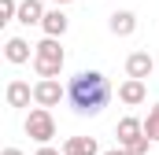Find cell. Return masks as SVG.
Listing matches in <instances>:
<instances>
[{
  "label": "cell",
  "instance_id": "obj_1",
  "mask_svg": "<svg viewBox=\"0 0 159 155\" xmlns=\"http://www.w3.org/2000/svg\"><path fill=\"white\" fill-rule=\"evenodd\" d=\"M107 100H111V81L100 70H81L67 85V104L78 115H100L107 107Z\"/></svg>",
  "mask_w": 159,
  "mask_h": 155
},
{
  "label": "cell",
  "instance_id": "obj_2",
  "mask_svg": "<svg viewBox=\"0 0 159 155\" xmlns=\"http://www.w3.org/2000/svg\"><path fill=\"white\" fill-rule=\"evenodd\" d=\"M67 63V52L59 48V37H44L41 44H34V70L37 78H59Z\"/></svg>",
  "mask_w": 159,
  "mask_h": 155
},
{
  "label": "cell",
  "instance_id": "obj_3",
  "mask_svg": "<svg viewBox=\"0 0 159 155\" xmlns=\"http://www.w3.org/2000/svg\"><path fill=\"white\" fill-rule=\"evenodd\" d=\"M26 137L30 140H37V144H52V137H56V118H52V107H34L30 115H26Z\"/></svg>",
  "mask_w": 159,
  "mask_h": 155
},
{
  "label": "cell",
  "instance_id": "obj_4",
  "mask_svg": "<svg viewBox=\"0 0 159 155\" xmlns=\"http://www.w3.org/2000/svg\"><path fill=\"white\" fill-rule=\"evenodd\" d=\"M63 100H67V89L59 85V78H41L34 85V104L41 107H59Z\"/></svg>",
  "mask_w": 159,
  "mask_h": 155
},
{
  "label": "cell",
  "instance_id": "obj_5",
  "mask_svg": "<svg viewBox=\"0 0 159 155\" xmlns=\"http://www.w3.org/2000/svg\"><path fill=\"white\" fill-rule=\"evenodd\" d=\"M156 70V59H152V52H129L126 55V78H152Z\"/></svg>",
  "mask_w": 159,
  "mask_h": 155
},
{
  "label": "cell",
  "instance_id": "obj_6",
  "mask_svg": "<svg viewBox=\"0 0 159 155\" xmlns=\"http://www.w3.org/2000/svg\"><path fill=\"white\" fill-rule=\"evenodd\" d=\"M4 100H7V107H30V100H34V89H30V81H22V78H11V81H7V92H4Z\"/></svg>",
  "mask_w": 159,
  "mask_h": 155
},
{
  "label": "cell",
  "instance_id": "obj_7",
  "mask_svg": "<svg viewBox=\"0 0 159 155\" xmlns=\"http://www.w3.org/2000/svg\"><path fill=\"white\" fill-rule=\"evenodd\" d=\"M119 100L126 104V107H137V104H144L148 100V89H144V81L141 78H126L119 85Z\"/></svg>",
  "mask_w": 159,
  "mask_h": 155
},
{
  "label": "cell",
  "instance_id": "obj_8",
  "mask_svg": "<svg viewBox=\"0 0 159 155\" xmlns=\"http://www.w3.org/2000/svg\"><path fill=\"white\" fill-rule=\"evenodd\" d=\"M67 26H70V19H67V11L56 4L52 11H44V22H41V30H44V37H63L67 33Z\"/></svg>",
  "mask_w": 159,
  "mask_h": 155
},
{
  "label": "cell",
  "instance_id": "obj_9",
  "mask_svg": "<svg viewBox=\"0 0 159 155\" xmlns=\"http://www.w3.org/2000/svg\"><path fill=\"white\" fill-rule=\"evenodd\" d=\"M15 22H22V26H41V22H44V4H41V0H19Z\"/></svg>",
  "mask_w": 159,
  "mask_h": 155
},
{
  "label": "cell",
  "instance_id": "obj_10",
  "mask_svg": "<svg viewBox=\"0 0 159 155\" xmlns=\"http://www.w3.org/2000/svg\"><path fill=\"white\" fill-rule=\"evenodd\" d=\"M4 59L7 63H30V41H22V37H7L4 41Z\"/></svg>",
  "mask_w": 159,
  "mask_h": 155
},
{
  "label": "cell",
  "instance_id": "obj_11",
  "mask_svg": "<svg viewBox=\"0 0 159 155\" xmlns=\"http://www.w3.org/2000/svg\"><path fill=\"white\" fill-rule=\"evenodd\" d=\"M115 133H119V144H129V140L144 137V122H141V118H133V115H126V118H119Z\"/></svg>",
  "mask_w": 159,
  "mask_h": 155
},
{
  "label": "cell",
  "instance_id": "obj_12",
  "mask_svg": "<svg viewBox=\"0 0 159 155\" xmlns=\"http://www.w3.org/2000/svg\"><path fill=\"white\" fill-rule=\"evenodd\" d=\"M107 30H111L115 37H129V33L137 30V15H133V11H115L111 22H107Z\"/></svg>",
  "mask_w": 159,
  "mask_h": 155
},
{
  "label": "cell",
  "instance_id": "obj_13",
  "mask_svg": "<svg viewBox=\"0 0 159 155\" xmlns=\"http://www.w3.org/2000/svg\"><path fill=\"white\" fill-rule=\"evenodd\" d=\"M63 155H100V144L96 137H70L63 144Z\"/></svg>",
  "mask_w": 159,
  "mask_h": 155
},
{
  "label": "cell",
  "instance_id": "obj_14",
  "mask_svg": "<svg viewBox=\"0 0 159 155\" xmlns=\"http://www.w3.org/2000/svg\"><path fill=\"white\" fill-rule=\"evenodd\" d=\"M144 133H148L152 140H159V104L148 111V118H144Z\"/></svg>",
  "mask_w": 159,
  "mask_h": 155
},
{
  "label": "cell",
  "instance_id": "obj_15",
  "mask_svg": "<svg viewBox=\"0 0 159 155\" xmlns=\"http://www.w3.org/2000/svg\"><path fill=\"white\" fill-rule=\"evenodd\" d=\"M15 15H19V0H0V26L11 22Z\"/></svg>",
  "mask_w": 159,
  "mask_h": 155
},
{
  "label": "cell",
  "instance_id": "obj_16",
  "mask_svg": "<svg viewBox=\"0 0 159 155\" xmlns=\"http://www.w3.org/2000/svg\"><path fill=\"white\" fill-rule=\"evenodd\" d=\"M34 155H63V152H56L52 144H41V148H37V152H34Z\"/></svg>",
  "mask_w": 159,
  "mask_h": 155
},
{
  "label": "cell",
  "instance_id": "obj_17",
  "mask_svg": "<svg viewBox=\"0 0 159 155\" xmlns=\"http://www.w3.org/2000/svg\"><path fill=\"white\" fill-rule=\"evenodd\" d=\"M104 155H133V152H129V148H122V144H119V148H111V152H104Z\"/></svg>",
  "mask_w": 159,
  "mask_h": 155
},
{
  "label": "cell",
  "instance_id": "obj_18",
  "mask_svg": "<svg viewBox=\"0 0 159 155\" xmlns=\"http://www.w3.org/2000/svg\"><path fill=\"white\" fill-rule=\"evenodd\" d=\"M0 155H26V152H22V148H4Z\"/></svg>",
  "mask_w": 159,
  "mask_h": 155
},
{
  "label": "cell",
  "instance_id": "obj_19",
  "mask_svg": "<svg viewBox=\"0 0 159 155\" xmlns=\"http://www.w3.org/2000/svg\"><path fill=\"white\" fill-rule=\"evenodd\" d=\"M56 4H59V7H63V4H70V0H56Z\"/></svg>",
  "mask_w": 159,
  "mask_h": 155
}]
</instances>
